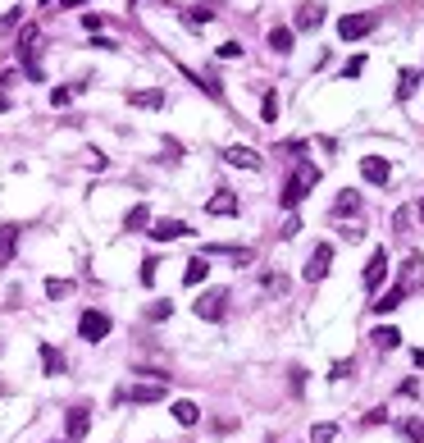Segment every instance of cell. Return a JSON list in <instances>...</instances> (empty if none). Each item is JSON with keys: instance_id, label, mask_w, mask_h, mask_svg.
Instances as JSON below:
<instances>
[{"instance_id": "ba28073f", "label": "cell", "mask_w": 424, "mask_h": 443, "mask_svg": "<svg viewBox=\"0 0 424 443\" xmlns=\"http://www.w3.org/2000/svg\"><path fill=\"white\" fill-rule=\"evenodd\" d=\"M420 284H424V256L411 252V256H406V266H402V275H397V288L411 293V288H420Z\"/></svg>"}, {"instance_id": "7402d4cb", "label": "cell", "mask_w": 424, "mask_h": 443, "mask_svg": "<svg viewBox=\"0 0 424 443\" xmlns=\"http://www.w3.org/2000/svg\"><path fill=\"white\" fill-rule=\"evenodd\" d=\"M420 69H402V78H397V101H411L415 96V87H420Z\"/></svg>"}, {"instance_id": "7dc6e473", "label": "cell", "mask_w": 424, "mask_h": 443, "mask_svg": "<svg viewBox=\"0 0 424 443\" xmlns=\"http://www.w3.org/2000/svg\"><path fill=\"white\" fill-rule=\"evenodd\" d=\"M60 443H69V439H60Z\"/></svg>"}, {"instance_id": "7a4b0ae2", "label": "cell", "mask_w": 424, "mask_h": 443, "mask_svg": "<svg viewBox=\"0 0 424 443\" xmlns=\"http://www.w3.org/2000/svg\"><path fill=\"white\" fill-rule=\"evenodd\" d=\"M14 51H19V60H23V69H28V78H33V82H42V64H37V23H23V33H19V46H14Z\"/></svg>"}, {"instance_id": "e575fe53", "label": "cell", "mask_w": 424, "mask_h": 443, "mask_svg": "<svg viewBox=\"0 0 424 443\" xmlns=\"http://www.w3.org/2000/svg\"><path fill=\"white\" fill-rule=\"evenodd\" d=\"M337 439V425H315L310 430V443H333Z\"/></svg>"}, {"instance_id": "277c9868", "label": "cell", "mask_w": 424, "mask_h": 443, "mask_svg": "<svg viewBox=\"0 0 424 443\" xmlns=\"http://www.w3.org/2000/svg\"><path fill=\"white\" fill-rule=\"evenodd\" d=\"M164 379H151V384H132V388H119L114 402H137V407H151V402H164Z\"/></svg>"}, {"instance_id": "5b68a950", "label": "cell", "mask_w": 424, "mask_h": 443, "mask_svg": "<svg viewBox=\"0 0 424 443\" xmlns=\"http://www.w3.org/2000/svg\"><path fill=\"white\" fill-rule=\"evenodd\" d=\"M192 311L201 315V320H224V311H229V293H224V288H206L201 297H196Z\"/></svg>"}, {"instance_id": "e0dca14e", "label": "cell", "mask_w": 424, "mask_h": 443, "mask_svg": "<svg viewBox=\"0 0 424 443\" xmlns=\"http://www.w3.org/2000/svg\"><path fill=\"white\" fill-rule=\"evenodd\" d=\"M206 215H238V192H215L206 201Z\"/></svg>"}, {"instance_id": "2e32d148", "label": "cell", "mask_w": 424, "mask_h": 443, "mask_svg": "<svg viewBox=\"0 0 424 443\" xmlns=\"http://www.w3.org/2000/svg\"><path fill=\"white\" fill-rule=\"evenodd\" d=\"M224 160H229V165H238V169H260V155L251 151V146H229V151H224Z\"/></svg>"}, {"instance_id": "3957f363", "label": "cell", "mask_w": 424, "mask_h": 443, "mask_svg": "<svg viewBox=\"0 0 424 443\" xmlns=\"http://www.w3.org/2000/svg\"><path fill=\"white\" fill-rule=\"evenodd\" d=\"M379 28V14L365 10V14H347V19H337V37L342 42H360V37H370Z\"/></svg>"}, {"instance_id": "f35d334b", "label": "cell", "mask_w": 424, "mask_h": 443, "mask_svg": "<svg viewBox=\"0 0 424 443\" xmlns=\"http://www.w3.org/2000/svg\"><path fill=\"white\" fill-rule=\"evenodd\" d=\"M19 19H23V14H19V10H10L5 19H0V33H10V28H19Z\"/></svg>"}, {"instance_id": "836d02e7", "label": "cell", "mask_w": 424, "mask_h": 443, "mask_svg": "<svg viewBox=\"0 0 424 443\" xmlns=\"http://www.w3.org/2000/svg\"><path fill=\"white\" fill-rule=\"evenodd\" d=\"M360 73H365V55H351L347 64H342V78L351 82V78H360Z\"/></svg>"}, {"instance_id": "d4e9b609", "label": "cell", "mask_w": 424, "mask_h": 443, "mask_svg": "<svg viewBox=\"0 0 424 443\" xmlns=\"http://www.w3.org/2000/svg\"><path fill=\"white\" fill-rule=\"evenodd\" d=\"M397 434H402L406 443H424V421L420 416H406V421H397Z\"/></svg>"}, {"instance_id": "8992f818", "label": "cell", "mask_w": 424, "mask_h": 443, "mask_svg": "<svg viewBox=\"0 0 424 443\" xmlns=\"http://www.w3.org/2000/svg\"><path fill=\"white\" fill-rule=\"evenodd\" d=\"M78 333H82L87 343L109 338V315H105V311H82V315H78Z\"/></svg>"}, {"instance_id": "52a82bcc", "label": "cell", "mask_w": 424, "mask_h": 443, "mask_svg": "<svg viewBox=\"0 0 424 443\" xmlns=\"http://www.w3.org/2000/svg\"><path fill=\"white\" fill-rule=\"evenodd\" d=\"M328 270H333V247L328 243H319L315 252H310V261H306V284H319V279H328Z\"/></svg>"}, {"instance_id": "ac0fdd59", "label": "cell", "mask_w": 424, "mask_h": 443, "mask_svg": "<svg viewBox=\"0 0 424 443\" xmlns=\"http://www.w3.org/2000/svg\"><path fill=\"white\" fill-rule=\"evenodd\" d=\"M402 302H406V288H397V284H392V288L379 293V302H370V306H374V315H388V311H397Z\"/></svg>"}, {"instance_id": "b9f144b4", "label": "cell", "mask_w": 424, "mask_h": 443, "mask_svg": "<svg viewBox=\"0 0 424 443\" xmlns=\"http://www.w3.org/2000/svg\"><path fill=\"white\" fill-rule=\"evenodd\" d=\"M100 23H105V19H100V14H82V28H87V33H96Z\"/></svg>"}, {"instance_id": "8fae6325", "label": "cell", "mask_w": 424, "mask_h": 443, "mask_svg": "<svg viewBox=\"0 0 424 443\" xmlns=\"http://www.w3.org/2000/svg\"><path fill=\"white\" fill-rule=\"evenodd\" d=\"M319 23H324V5H301V10H297V19H292V33H315Z\"/></svg>"}, {"instance_id": "6da1fadb", "label": "cell", "mask_w": 424, "mask_h": 443, "mask_svg": "<svg viewBox=\"0 0 424 443\" xmlns=\"http://www.w3.org/2000/svg\"><path fill=\"white\" fill-rule=\"evenodd\" d=\"M315 183H319V165H310V160H301V165L292 169V178L283 183V192H279V201H283V211H297L306 201V192H315Z\"/></svg>"}, {"instance_id": "f6af8a7d", "label": "cell", "mask_w": 424, "mask_h": 443, "mask_svg": "<svg viewBox=\"0 0 424 443\" xmlns=\"http://www.w3.org/2000/svg\"><path fill=\"white\" fill-rule=\"evenodd\" d=\"M42 5H51V0H42Z\"/></svg>"}, {"instance_id": "d6986e66", "label": "cell", "mask_w": 424, "mask_h": 443, "mask_svg": "<svg viewBox=\"0 0 424 443\" xmlns=\"http://www.w3.org/2000/svg\"><path fill=\"white\" fill-rule=\"evenodd\" d=\"M206 275H210V261H206V256H192L187 270H183V284H187V288H196V284H206Z\"/></svg>"}, {"instance_id": "d6a6232c", "label": "cell", "mask_w": 424, "mask_h": 443, "mask_svg": "<svg viewBox=\"0 0 424 443\" xmlns=\"http://www.w3.org/2000/svg\"><path fill=\"white\" fill-rule=\"evenodd\" d=\"M169 315H174V306H169V302H151V306H146V320H169Z\"/></svg>"}, {"instance_id": "7bdbcfd3", "label": "cell", "mask_w": 424, "mask_h": 443, "mask_svg": "<svg viewBox=\"0 0 424 443\" xmlns=\"http://www.w3.org/2000/svg\"><path fill=\"white\" fill-rule=\"evenodd\" d=\"M60 5H64V10H78V5H87V0H60Z\"/></svg>"}, {"instance_id": "ab89813d", "label": "cell", "mask_w": 424, "mask_h": 443, "mask_svg": "<svg viewBox=\"0 0 424 443\" xmlns=\"http://www.w3.org/2000/svg\"><path fill=\"white\" fill-rule=\"evenodd\" d=\"M351 375V361H333V375H328V379H347Z\"/></svg>"}, {"instance_id": "cb8c5ba5", "label": "cell", "mask_w": 424, "mask_h": 443, "mask_svg": "<svg viewBox=\"0 0 424 443\" xmlns=\"http://www.w3.org/2000/svg\"><path fill=\"white\" fill-rule=\"evenodd\" d=\"M42 370H46V375H64V356H60V347L42 343Z\"/></svg>"}, {"instance_id": "bcb514c9", "label": "cell", "mask_w": 424, "mask_h": 443, "mask_svg": "<svg viewBox=\"0 0 424 443\" xmlns=\"http://www.w3.org/2000/svg\"><path fill=\"white\" fill-rule=\"evenodd\" d=\"M128 5H137V0H128Z\"/></svg>"}, {"instance_id": "d590c367", "label": "cell", "mask_w": 424, "mask_h": 443, "mask_svg": "<svg viewBox=\"0 0 424 443\" xmlns=\"http://www.w3.org/2000/svg\"><path fill=\"white\" fill-rule=\"evenodd\" d=\"M155 266H160L155 256H146V261H141V284H146V288H151V284H155Z\"/></svg>"}, {"instance_id": "1f68e13d", "label": "cell", "mask_w": 424, "mask_h": 443, "mask_svg": "<svg viewBox=\"0 0 424 443\" xmlns=\"http://www.w3.org/2000/svg\"><path fill=\"white\" fill-rule=\"evenodd\" d=\"M333 211H337V215H347V211L356 215V211H360V197H356V192H342V197L333 201Z\"/></svg>"}, {"instance_id": "4fadbf2b", "label": "cell", "mask_w": 424, "mask_h": 443, "mask_svg": "<svg viewBox=\"0 0 424 443\" xmlns=\"http://www.w3.org/2000/svg\"><path fill=\"white\" fill-rule=\"evenodd\" d=\"M360 174H365V183H388L392 165L383 160V155H365V160H360Z\"/></svg>"}, {"instance_id": "60d3db41", "label": "cell", "mask_w": 424, "mask_h": 443, "mask_svg": "<svg viewBox=\"0 0 424 443\" xmlns=\"http://www.w3.org/2000/svg\"><path fill=\"white\" fill-rule=\"evenodd\" d=\"M265 288H279L283 293V288H288V279H283V275H265Z\"/></svg>"}, {"instance_id": "44dd1931", "label": "cell", "mask_w": 424, "mask_h": 443, "mask_svg": "<svg viewBox=\"0 0 424 443\" xmlns=\"http://www.w3.org/2000/svg\"><path fill=\"white\" fill-rule=\"evenodd\" d=\"M370 338H374V347H379V352H392V347H402V329H392V324L374 329Z\"/></svg>"}, {"instance_id": "30bf717a", "label": "cell", "mask_w": 424, "mask_h": 443, "mask_svg": "<svg viewBox=\"0 0 424 443\" xmlns=\"http://www.w3.org/2000/svg\"><path fill=\"white\" fill-rule=\"evenodd\" d=\"M383 279H388V247H374V256H370V266H365V288H379Z\"/></svg>"}, {"instance_id": "484cf974", "label": "cell", "mask_w": 424, "mask_h": 443, "mask_svg": "<svg viewBox=\"0 0 424 443\" xmlns=\"http://www.w3.org/2000/svg\"><path fill=\"white\" fill-rule=\"evenodd\" d=\"M183 23L187 28H206V23H215V10L210 5H192V10H183Z\"/></svg>"}, {"instance_id": "5bb4252c", "label": "cell", "mask_w": 424, "mask_h": 443, "mask_svg": "<svg viewBox=\"0 0 424 443\" xmlns=\"http://www.w3.org/2000/svg\"><path fill=\"white\" fill-rule=\"evenodd\" d=\"M19 252V224H0V266H10Z\"/></svg>"}, {"instance_id": "9a60e30c", "label": "cell", "mask_w": 424, "mask_h": 443, "mask_svg": "<svg viewBox=\"0 0 424 443\" xmlns=\"http://www.w3.org/2000/svg\"><path fill=\"white\" fill-rule=\"evenodd\" d=\"M128 105H137V110H160V105H164V92H160V87L128 92Z\"/></svg>"}, {"instance_id": "603a6c76", "label": "cell", "mask_w": 424, "mask_h": 443, "mask_svg": "<svg viewBox=\"0 0 424 443\" xmlns=\"http://www.w3.org/2000/svg\"><path fill=\"white\" fill-rule=\"evenodd\" d=\"M123 229H128V233H146V229H151V211H146V206H132V211L123 215Z\"/></svg>"}, {"instance_id": "4dcf8cb0", "label": "cell", "mask_w": 424, "mask_h": 443, "mask_svg": "<svg viewBox=\"0 0 424 443\" xmlns=\"http://www.w3.org/2000/svg\"><path fill=\"white\" fill-rule=\"evenodd\" d=\"M69 293H73V284H69V279H46V297H69Z\"/></svg>"}, {"instance_id": "ee69618b", "label": "cell", "mask_w": 424, "mask_h": 443, "mask_svg": "<svg viewBox=\"0 0 424 443\" xmlns=\"http://www.w3.org/2000/svg\"><path fill=\"white\" fill-rule=\"evenodd\" d=\"M415 215H420V220H424V197H420V206H415Z\"/></svg>"}, {"instance_id": "7c38bea8", "label": "cell", "mask_w": 424, "mask_h": 443, "mask_svg": "<svg viewBox=\"0 0 424 443\" xmlns=\"http://www.w3.org/2000/svg\"><path fill=\"white\" fill-rule=\"evenodd\" d=\"M146 233H151L155 243H174V238H187V233H192V229H187L183 220H155V224H151V229H146Z\"/></svg>"}, {"instance_id": "9c48e42d", "label": "cell", "mask_w": 424, "mask_h": 443, "mask_svg": "<svg viewBox=\"0 0 424 443\" xmlns=\"http://www.w3.org/2000/svg\"><path fill=\"white\" fill-rule=\"evenodd\" d=\"M87 430H91V411H87V407H69V416H64V434H69V443L87 439Z\"/></svg>"}, {"instance_id": "f546056e", "label": "cell", "mask_w": 424, "mask_h": 443, "mask_svg": "<svg viewBox=\"0 0 424 443\" xmlns=\"http://www.w3.org/2000/svg\"><path fill=\"white\" fill-rule=\"evenodd\" d=\"M260 119H265V123L279 119V92H265V101H260Z\"/></svg>"}, {"instance_id": "74e56055", "label": "cell", "mask_w": 424, "mask_h": 443, "mask_svg": "<svg viewBox=\"0 0 424 443\" xmlns=\"http://www.w3.org/2000/svg\"><path fill=\"white\" fill-rule=\"evenodd\" d=\"M283 238H297V233H301V220H297V215H288V220H283Z\"/></svg>"}, {"instance_id": "f1b7e54d", "label": "cell", "mask_w": 424, "mask_h": 443, "mask_svg": "<svg viewBox=\"0 0 424 443\" xmlns=\"http://www.w3.org/2000/svg\"><path fill=\"white\" fill-rule=\"evenodd\" d=\"M82 87H87V82H73V87H55V92H51V105H55V110H60V105H69V101H73Z\"/></svg>"}, {"instance_id": "4316f807", "label": "cell", "mask_w": 424, "mask_h": 443, "mask_svg": "<svg viewBox=\"0 0 424 443\" xmlns=\"http://www.w3.org/2000/svg\"><path fill=\"white\" fill-rule=\"evenodd\" d=\"M174 421L178 425H196V421H201V407H196V402H174Z\"/></svg>"}, {"instance_id": "ffe728a7", "label": "cell", "mask_w": 424, "mask_h": 443, "mask_svg": "<svg viewBox=\"0 0 424 443\" xmlns=\"http://www.w3.org/2000/svg\"><path fill=\"white\" fill-rule=\"evenodd\" d=\"M183 73H187V78H192V82H196V87H201V92H206V96H215V101H224V82H219V78H215V73H192V69H183Z\"/></svg>"}, {"instance_id": "8d00e7d4", "label": "cell", "mask_w": 424, "mask_h": 443, "mask_svg": "<svg viewBox=\"0 0 424 443\" xmlns=\"http://www.w3.org/2000/svg\"><path fill=\"white\" fill-rule=\"evenodd\" d=\"M219 60H242V46L238 42H224V46H219Z\"/></svg>"}, {"instance_id": "83f0119b", "label": "cell", "mask_w": 424, "mask_h": 443, "mask_svg": "<svg viewBox=\"0 0 424 443\" xmlns=\"http://www.w3.org/2000/svg\"><path fill=\"white\" fill-rule=\"evenodd\" d=\"M270 46L279 51V55H288V51H292V28H274V33H270Z\"/></svg>"}]
</instances>
